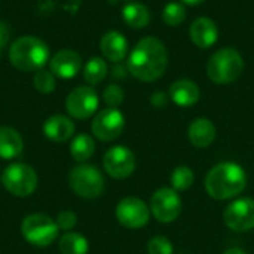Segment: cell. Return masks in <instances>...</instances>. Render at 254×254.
<instances>
[{"mask_svg":"<svg viewBox=\"0 0 254 254\" xmlns=\"http://www.w3.org/2000/svg\"><path fill=\"white\" fill-rule=\"evenodd\" d=\"M168 65V52L165 45L156 37L141 39L131 51L127 68L141 82H153L159 79Z\"/></svg>","mask_w":254,"mask_h":254,"instance_id":"1","label":"cell"},{"mask_svg":"<svg viewBox=\"0 0 254 254\" xmlns=\"http://www.w3.org/2000/svg\"><path fill=\"white\" fill-rule=\"evenodd\" d=\"M116 219L118 222L128 229L144 228L150 220V208L147 204L135 196H127L119 201L116 205Z\"/></svg>","mask_w":254,"mask_h":254,"instance_id":"10","label":"cell"},{"mask_svg":"<svg viewBox=\"0 0 254 254\" xmlns=\"http://www.w3.org/2000/svg\"><path fill=\"white\" fill-rule=\"evenodd\" d=\"M95 152V141L88 134H79L71 140L70 144V155L77 162L88 161Z\"/></svg>","mask_w":254,"mask_h":254,"instance_id":"23","label":"cell"},{"mask_svg":"<svg viewBox=\"0 0 254 254\" xmlns=\"http://www.w3.org/2000/svg\"><path fill=\"white\" fill-rule=\"evenodd\" d=\"M125 128V118L119 109L107 107L98 112L91 124L92 134L101 141L116 140Z\"/></svg>","mask_w":254,"mask_h":254,"instance_id":"11","label":"cell"},{"mask_svg":"<svg viewBox=\"0 0 254 254\" xmlns=\"http://www.w3.org/2000/svg\"><path fill=\"white\" fill-rule=\"evenodd\" d=\"M190 34V40L201 49H208L211 48L219 37V28L216 25V22L211 18L207 16H201L196 18L189 30Z\"/></svg>","mask_w":254,"mask_h":254,"instance_id":"15","label":"cell"},{"mask_svg":"<svg viewBox=\"0 0 254 254\" xmlns=\"http://www.w3.org/2000/svg\"><path fill=\"white\" fill-rule=\"evenodd\" d=\"M49 60L48 45L33 36H24L16 39L9 49L10 64L21 71H37L45 67Z\"/></svg>","mask_w":254,"mask_h":254,"instance_id":"3","label":"cell"},{"mask_svg":"<svg viewBox=\"0 0 254 254\" xmlns=\"http://www.w3.org/2000/svg\"><path fill=\"white\" fill-rule=\"evenodd\" d=\"M21 234L27 243L36 247H48L58 237V225L42 213L28 214L21 223Z\"/></svg>","mask_w":254,"mask_h":254,"instance_id":"7","label":"cell"},{"mask_svg":"<svg viewBox=\"0 0 254 254\" xmlns=\"http://www.w3.org/2000/svg\"><path fill=\"white\" fill-rule=\"evenodd\" d=\"M223 254H247L244 250L241 249H228L226 252H223Z\"/></svg>","mask_w":254,"mask_h":254,"instance_id":"35","label":"cell"},{"mask_svg":"<svg viewBox=\"0 0 254 254\" xmlns=\"http://www.w3.org/2000/svg\"><path fill=\"white\" fill-rule=\"evenodd\" d=\"M171 188L176 192H185L189 190L195 183V173L188 165H179L174 168V171L170 176Z\"/></svg>","mask_w":254,"mask_h":254,"instance_id":"24","label":"cell"},{"mask_svg":"<svg viewBox=\"0 0 254 254\" xmlns=\"http://www.w3.org/2000/svg\"><path fill=\"white\" fill-rule=\"evenodd\" d=\"M33 86L40 92V94H51L54 92L57 86L55 74L51 70L40 68L34 73L33 76Z\"/></svg>","mask_w":254,"mask_h":254,"instance_id":"26","label":"cell"},{"mask_svg":"<svg viewBox=\"0 0 254 254\" xmlns=\"http://www.w3.org/2000/svg\"><path fill=\"white\" fill-rule=\"evenodd\" d=\"M225 225L235 232H249L254 229V199L240 198L231 202L223 211Z\"/></svg>","mask_w":254,"mask_h":254,"instance_id":"12","label":"cell"},{"mask_svg":"<svg viewBox=\"0 0 254 254\" xmlns=\"http://www.w3.org/2000/svg\"><path fill=\"white\" fill-rule=\"evenodd\" d=\"M37 182L34 168L24 162H13L1 173V185L10 195L18 198L30 196L36 190Z\"/></svg>","mask_w":254,"mask_h":254,"instance_id":"6","label":"cell"},{"mask_svg":"<svg viewBox=\"0 0 254 254\" xmlns=\"http://www.w3.org/2000/svg\"><path fill=\"white\" fill-rule=\"evenodd\" d=\"M55 222L58 225V229L70 232L76 226V223H77V216L71 210H63L61 213H58Z\"/></svg>","mask_w":254,"mask_h":254,"instance_id":"30","label":"cell"},{"mask_svg":"<svg viewBox=\"0 0 254 254\" xmlns=\"http://www.w3.org/2000/svg\"><path fill=\"white\" fill-rule=\"evenodd\" d=\"M216 127L214 124L207 118H198L192 121L188 129V137L192 146L196 149H205L213 144L216 140Z\"/></svg>","mask_w":254,"mask_h":254,"instance_id":"18","label":"cell"},{"mask_svg":"<svg viewBox=\"0 0 254 254\" xmlns=\"http://www.w3.org/2000/svg\"><path fill=\"white\" fill-rule=\"evenodd\" d=\"M162 19L167 25H180L186 19V7L182 3L171 1L162 10Z\"/></svg>","mask_w":254,"mask_h":254,"instance_id":"27","label":"cell"},{"mask_svg":"<svg viewBox=\"0 0 254 254\" xmlns=\"http://www.w3.org/2000/svg\"><path fill=\"white\" fill-rule=\"evenodd\" d=\"M247 186L246 170L237 162H220L205 176V190L217 201L238 196Z\"/></svg>","mask_w":254,"mask_h":254,"instance_id":"2","label":"cell"},{"mask_svg":"<svg viewBox=\"0 0 254 254\" xmlns=\"http://www.w3.org/2000/svg\"><path fill=\"white\" fill-rule=\"evenodd\" d=\"M150 213L161 223H171L183 211V201L173 188H161L153 192L149 204Z\"/></svg>","mask_w":254,"mask_h":254,"instance_id":"8","label":"cell"},{"mask_svg":"<svg viewBox=\"0 0 254 254\" xmlns=\"http://www.w3.org/2000/svg\"><path fill=\"white\" fill-rule=\"evenodd\" d=\"M58 249L61 254H88L89 244L83 235L77 232H65L58 241Z\"/></svg>","mask_w":254,"mask_h":254,"instance_id":"22","label":"cell"},{"mask_svg":"<svg viewBox=\"0 0 254 254\" xmlns=\"http://www.w3.org/2000/svg\"><path fill=\"white\" fill-rule=\"evenodd\" d=\"M76 127L73 121L63 115H54L43 124V134L55 143H64L74 135Z\"/></svg>","mask_w":254,"mask_h":254,"instance_id":"16","label":"cell"},{"mask_svg":"<svg viewBox=\"0 0 254 254\" xmlns=\"http://www.w3.org/2000/svg\"><path fill=\"white\" fill-rule=\"evenodd\" d=\"M104 176L101 171L89 164L74 167L68 174L70 189L83 199H95L104 192Z\"/></svg>","mask_w":254,"mask_h":254,"instance_id":"5","label":"cell"},{"mask_svg":"<svg viewBox=\"0 0 254 254\" xmlns=\"http://www.w3.org/2000/svg\"><path fill=\"white\" fill-rule=\"evenodd\" d=\"M7 42H9V27L0 21V57H1V52L6 48Z\"/></svg>","mask_w":254,"mask_h":254,"instance_id":"32","label":"cell"},{"mask_svg":"<svg viewBox=\"0 0 254 254\" xmlns=\"http://www.w3.org/2000/svg\"><path fill=\"white\" fill-rule=\"evenodd\" d=\"M104 171L116 180H124L129 177L137 167L135 155L127 146H113L110 147L103 158Z\"/></svg>","mask_w":254,"mask_h":254,"instance_id":"9","label":"cell"},{"mask_svg":"<svg viewBox=\"0 0 254 254\" xmlns=\"http://www.w3.org/2000/svg\"><path fill=\"white\" fill-rule=\"evenodd\" d=\"M100 49L104 58L112 63H121L127 58L128 42L119 31H107L100 42Z\"/></svg>","mask_w":254,"mask_h":254,"instance_id":"17","label":"cell"},{"mask_svg":"<svg viewBox=\"0 0 254 254\" xmlns=\"http://www.w3.org/2000/svg\"><path fill=\"white\" fill-rule=\"evenodd\" d=\"M185 4H188V6H198V4H201V3H204L205 0H182Z\"/></svg>","mask_w":254,"mask_h":254,"instance_id":"34","label":"cell"},{"mask_svg":"<svg viewBox=\"0 0 254 254\" xmlns=\"http://www.w3.org/2000/svg\"><path fill=\"white\" fill-rule=\"evenodd\" d=\"M107 74V63L100 57H92L83 67V79L89 85L100 83Z\"/></svg>","mask_w":254,"mask_h":254,"instance_id":"25","label":"cell"},{"mask_svg":"<svg viewBox=\"0 0 254 254\" xmlns=\"http://www.w3.org/2000/svg\"><path fill=\"white\" fill-rule=\"evenodd\" d=\"M22 149L21 134L10 127H0V159H15L22 153Z\"/></svg>","mask_w":254,"mask_h":254,"instance_id":"20","label":"cell"},{"mask_svg":"<svg viewBox=\"0 0 254 254\" xmlns=\"http://www.w3.org/2000/svg\"><path fill=\"white\" fill-rule=\"evenodd\" d=\"M149 254H174V247L167 237H153L147 243Z\"/></svg>","mask_w":254,"mask_h":254,"instance_id":"29","label":"cell"},{"mask_svg":"<svg viewBox=\"0 0 254 254\" xmlns=\"http://www.w3.org/2000/svg\"><path fill=\"white\" fill-rule=\"evenodd\" d=\"M98 95L91 86H77L65 98V110L74 119H88L98 109Z\"/></svg>","mask_w":254,"mask_h":254,"instance_id":"13","label":"cell"},{"mask_svg":"<svg viewBox=\"0 0 254 254\" xmlns=\"http://www.w3.org/2000/svg\"><path fill=\"white\" fill-rule=\"evenodd\" d=\"M122 18L125 24L131 28H143L150 21L149 9L141 3H129L122 10Z\"/></svg>","mask_w":254,"mask_h":254,"instance_id":"21","label":"cell"},{"mask_svg":"<svg viewBox=\"0 0 254 254\" xmlns=\"http://www.w3.org/2000/svg\"><path fill=\"white\" fill-rule=\"evenodd\" d=\"M124 98H125L124 89H122L119 85H116V83H110V85L104 89V92H103V100H104V103H106L109 107H112V109H118V107L124 103Z\"/></svg>","mask_w":254,"mask_h":254,"instance_id":"28","label":"cell"},{"mask_svg":"<svg viewBox=\"0 0 254 254\" xmlns=\"http://www.w3.org/2000/svg\"><path fill=\"white\" fill-rule=\"evenodd\" d=\"M49 67L55 76L61 79H71L80 71L82 58L73 49H61L51 58Z\"/></svg>","mask_w":254,"mask_h":254,"instance_id":"14","label":"cell"},{"mask_svg":"<svg viewBox=\"0 0 254 254\" xmlns=\"http://www.w3.org/2000/svg\"><path fill=\"white\" fill-rule=\"evenodd\" d=\"M125 70H128V68H124V67H115V71H113V74H115V77H124L125 74H127V71Z\"/></svg>","mask_w":254,"mask_h":254,"instance_id":"33","label":"cell"},{"mask_svg":"<svg viewBox=\"0 0 254 254\" xmlns=\"http://www.w3.org/2000/svg\"><path fill=\"white\" fill-rule=\"evenodd\" d=\"M170 98L180 107H190L199 100V86L190 79L176 80L170 86Z\"/></svg>","mask_w":254,"mask_h":254,"instance_id":"19","label":"cell"},{"mask_svg":"<svg viewBox=\"0 0 254 254\" xmlns=\"http://www.w3.org/2000/svg\"><path fill=\"white\" fill-rule=\"evenodd\" d=\"M244 70V60L234 48H222L216 51L207 63V76L217 85L235 82Z\"/></svg>","mask_w":254,"mask_h":254,"instance_id":"4","label":"cell"},{"mask_svg":"<svg viewBox=\"0 0 254 254\" xmlns=\"http://www.w3.org/2000/svg\"><path fill=\"white\" fill-rule=\"evenodd\" d=\"M168 100H170V97L165 92H162V91H156L150 97V103L156 109H164L168 104Z\"/></svg>","mask_w":254,"mask_h":254,"instance_id":"31","label":"cell"}]
</instances>
